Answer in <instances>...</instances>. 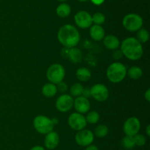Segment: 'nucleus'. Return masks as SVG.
Segmentation results:
<instances>
[{
	"instance_id": "7",
	"label": "nucleus",
	"mask_w": 150,
	"mask_h": 150,
	"mask_svg": "<svg viewBox=\"0 0 150 150\" xmlns=\"http://www.w3.org/2000/svg\"><path fill=\"white\" fill-rule=\"evenodd\" d=\"M91 96L96 101L103 102L106 101L109 96V91L105 85L98 83L90 88Z\"/></svg>"
},
{
	"instance_id": "16",
	"label": "nucleus",
	"mask_w": 150,
	"mask_h": 150,
	"mask_svg": "<svg viewBox=\"0 0 150 150\" xmlns=\"http://www.w3.org/2000/svg\"><path fill=\"white\" fill-rule=\"evenodd\" d=\"M89 28H90L89 29V35H90L92 39H93L95 41H103V39L105 37V30L102 27V26L94 24Z\"/></svg>"
},
{
	"instance_id": "37",
	"label": "nucleus",
	"mask_w": 150,
	"mask_h": 150,
	"mask_svg": "<svg viewBox=\"0 0 150 150\" xmlns=\"http://www.w3.org/2000/svg\"><path fill=\"white\" fill-rule=\"evenodd\" d=\"M150 125L148 124L147 126H146V135H147L148 137L150 136Z\"/></svg>"
},
{
	"instance_id": "11",
	"label": "nucleus",
	"mask_w": 150,
	"mask_h": 150,
	"mask_svg": "<svg viewBox=\"0 0 150 150\" xmlns=\"http://www.w3.org/2000/svg\"><path fill=\"white\" fill-rule=\"evenodd\" d=\"M73 102L74 99L73 96L69 94H63L57 98L56 101V107L61 113H67L73 108Z\"/></svg>"
},
{
	"instance_id": "8",
	"label": "nucleus",
	"mask_w": 150,
	"mask_h": 150,
	"mask_svg": "<svg viewBox=\"0 0 150 150\" xmlns=\"http://www.w3.org/2000/svg\"><path fill=\"white\" fill-rule=\"evenodd\" d=\"M95 139L94 133L91 130L87 129H83L77 131L75 135V141L79 146L86 147L93 143Z\"/></svg>"
},
{
	"instance_id": "24",
	"label": "nucleus",
	"mask_w": 150,
	"mask_h": 150,
	"mask_svg": "<svg viewBox=\"0 0 150 150\" xmlns=\"http://www.w3.org/2000/svg\"><path fill=\"white\" fill-rule=\"evenodd\" d=\"M83 86L80 82H76L73 84L70 88V93L71 96L78 97L81 96L82 92H83Z\"/></svg>"
},
{
	"instance_id": "21",
	"label": "nucleus",
	"mask_w": 150,
	"mask_h": 150,
	"mask_svg": "<svg viewBox=\"0 0 150 150\" xmlns=\"http://www.w3.org/2000/svg\"><path fill=\"white\" fill-rule=\"evenodd\" d=\"M127 75L132 79H139L143 75V71L139 66H132L127 71Z\"/></svg>"
},
{
	"instance_id": "30",
	"label": "nucleus",
	"mask_w": 150,
	"mask_h": 150,
	"mask_svg": "<svg viewBox=\"0 0 150 150\" xmlns=\"http://www.w3.org/2000/svg\"><path fill=\"white\" fill-rule=\"evenodd\" d=\"M112 57L114 59V60H120L121 58H122L123 57V54L122 52L121 49H115L114 50V51H113L112 53Z\"/></svg>"
},
{
	"instance_id": "29",
	"label": "nucleus",
	"mask_w": 150,
	"mask_h": 150,
	"mask_svg": "<svg viewBox=\"0 0 150 150\" xmlns=\"http://www.w3.org/2000/svg\"><path fill=\"white\" fill-rule=\"evenodd\" d=\"M57 91H59L60 93H64L67 92V89H68V86L67 85V84L65 83L64 82H60L59 83H58L57 85Z\"/></svg>"
},
{
	"instance_id": "22",
	"label": "nucleus",
	"mask_w": 150,
	"mask_h": 150,
	"mask_svg": "<svg viewBox=\"0 0 150 150\" xmlns=\"http://www.w3.org/2000/svg\"><path fill=\"white\" fill-rule=\"evenodd\" d=\"M136 39L141 44H145L147 42L149 39V33L147 29L145 28H141L140 29L137 31L136 33Z\"/></svg>"
},
{
	"instance_id": "28",
	"label": "nucleus",
	"mask_w": 150,
	"mask_h": 150,
	"mask_svg": "<svg viewBox=\"0 0 150 150\" xmlns=\"http://www.w3.org/2000/svg\"><path fill=\"white\" fill-rule=\"evenodd\" d=\"M134 138V141L135 144H136V146H143L146 144V138L145 135H144L143 134H136V135L133 136Z\"/></svg>"
},
{
	"instance_id": "3",
	"label": "nucleus",
	"mask_w": 150,
	"mask_h": 150,
	"mask_svg": "<svg viewBox=\"0 0 150 150\" xmlns=\"http://www.w3.org/2000/svg\"><path fill=\"white\" fill-rule=\"evenodd\" d=\"M127 76V69L123 63L114 62L108 66L106 70V76L112 83H120Z\"/></svg>"
},
{
	"instance_id": "20",
	"label": "nucleus",
	"mask_w": 150,
	"mask_h": 150,
	"mask_svg": "<svg viewBox=\"0 0 150 150\" xmlns=\"http://www.w3.org/2000/svg\"><path fill=\"white\" fill-rule=\"evenodd\" d=\"M57 16L60 18H67L71 13V7L67 3H61L56 9Z\"/></svg>"
},
{
	"instance_id": "2",
	"label": "nucleus",
	"mask_w": 150,
	"mask_h": 150,
	"mask_svg": "<svg viewBox=\"0 0 150 150\" xmlns=\"http://www.w3.org/2000/svg\"><path fill=\"white\" fill-rule=\"evenodd\" d=\"M120 46L123 56L127 57L128 60L133 61L138 60L142 57L144 54L142 44L133 37H129L123 40Z\"/></svg>"
},
{
	"instance_id": "35",
	"label": "nucleus",
	"mask_w": 150,
	"mask_h": 150,
	"mask_svg": "<svg viewBox=\"0 0 150 150\" xmlns=\"http://www.w3.org/2000/svg\"><path fill=\"white\" fill-rule=\"evenodd\" d=\"M91 1L95 5H101L103 3H104L105 0H91Z\"/></svg>"
},
{
	"instance_id": "6",
	"label": "nucleus",
	"mask_w": 150,
	"mask_h": 150,
	"mask_svg": "<svg viewBox=\"0 0 150 150\" xmlns=\"http://www.w3.org/2000/svg\"><path fill=\"white\" fill-rule=\"evenodd\" d=\"M143 19L136 13H129L126 15L122 20L125 29L129 32H137L143 26Z\"/></svg>"
},
{
	"instance_id": "33",
	"label": "nucleus",
	"mask_w": 150,
	"mask_h": 150,
	"mask_svg": "<svg viewBox=\"0 0 150 150\" xmlns=\"http://www.w3.org/2000/svg\"><path fill=\"white\" fill-rule=\"evenodd\" d=\"M85 150H99V149H98V147L97 146L93 145V144H90V145L86 146Z\"/></svg>"
},
{
	"instance_id": "32",
	"label": "nucleus",
	"mask_w": 150,
	"mask_h": 150,
	"mask_svg": "<svg viewBox=\"0 0 150 150\" xmlns=\"http://www.w3.org/2000/svg\"><path fill=\"white\" fill-rule=\"evenodd\" d=\"M68 52H69V49L66 48V47H64L63 49H62V51H61L62 56L64 58H67V57H68Z\"/></svg>"
},
{
	"instance_id": "18",
	"label": "nucleus",
	"mask_w": 150,
	"mask_h": 150,
	"mask_svg": "<svg viewBox=\"0 0 150 150\" xmlns=\"http://www.w3.org/2000/svg\"><path fill=\"white\" fill-rule=\"evenodd\" d=\"M76 78L81 82H87L92 77V73L87 68H79L76 72Z\"/></svg>"
},
{
	"instance_id": "27",
	"label": "nucleus",
	"mask_w": 150,
	"mask_h": 150,
	"mask_svg": "<svg viewBox=\"0 0 150 150\" xmlns=\"http://www.w3.org/2000/svg\"><path fill=\"white\" fill-rule=\"evenodd\" d=\"M92 24L96 25H102L105 21V16L103 13L100 12H97L93 16H92Z\"/></svg>"
},
{
	"instance_id": "39",
	"label": "nucleus",
	"mask_w": 150,
	"mask_h": 150,
	"mask_svg": "<svg viewBox=\"0 0 150 150\" xmlns=\"http://www.w3.org/2000/svg\"><path fill=\"white\" fill-rule=\"evenodd\" d=\"M57 1H61V2H63V1H67V0H57Z\"/></svg>"
},
{
	"instance_id": "31",
	"label": "nucleus",
	"mask_w": 150,
	"mask_h": 150,
	"mask_svg": "<svg viewBox=\"0 0 150 150\" xmlns=\"http://www.w3.org/2000/svg\"><path fill=\"white\" fill-rule=\"evenodd\" d=\"M81 96H82L85 97V98L89 99V97L91 96L90 89H89V88H83V92H82Z\"/></svg>"
},
{
	"instance_id": "38",
	"label": "nucleus",
	"mask_w": 150,
	"mask_h": 150,
	"mask_svg": "<svg viewBox=\"0 0 150 150\" xmlns=\"http://www.w3.org/2000/svg\"><path fill=\"white\" fill-rule=\"evenodd\" d=\"M79 1H81V2H84V1H87L88 0H78Z\"/></svg>"
},
{
	"instance_id": "12",
	"label": "nucleus",
	"mask_w": 150,
	"mask_h": 150,
	"mask_svg": "<svg viewBox=\"0 0 150 150\" xmlns=\"http://www.w3.org/2000/svg\"><path fill=\"white\" fill-rule=\"evenodd\" d=\"M74 21L78 27L81 29L89 28L92 24V16L90 13L85 10L77 12L74 16Z\"/></svg>"
},
{
	"instance_id": "13",
	"label": "nucleus",
	"mask_w": 150,
	"mask_h": 150,
	"mask_svg": "<svg viewBox=\"0 0 150 150\" xmlns=\"http://www.w3.org/2000/svg\"><path fill=\"white\" fill-rule=\"evenodd\" d=\"M73 107L76 109L77 113L84 114L90 110V101H89V99L80 96L76 97L74 99Z\"/></svg>"
},
{
	"instance_id": "5",
	"label": "nucleus",
	"mask_w": 150,
	"mask_h": 150,
	"mask_svg": "<svg viewBox=\"0 0 150 150\" xmlns=\"http://www.w3.org/2000/svg\"><path fill=\"white\" fill-rule=\"evenodd\" d=\"M47 79L50 82L57 85L62 82L65 76V69L59 63H54L48 67L46 72Z\"/></svg>"
},
{
	"instance_id": "1",
	"label": "nucleus",
	"mask_w": 150,
	"mask_h": 150,
	"mask_svg": "<svg viewBox=\"0 0 150 150\" xmlns=\"http://www.w3.org/2000/svg\"><path fill=\"white\" fill-rule=\"evenodd\" d=\"M57 38L63 46L70 49L79 44L81 36L76 26L71 24H64L59 29Z\"/></svg>"
},
{
	"instance_id": "19",
	"label": "nucleus",
	"mask_w": 150,
	"mask_h": 150,
	"mask_svg": "<svg viewBox=\"0 0 150 150\" xmlns=\"http://www.w3.org/2000/svg\"><path fill=\"white\" fill-rule=\"evenodd\" d=\"M57 85L51 82H48V83L45 84L42 88V95L45 96V97H54V96L57 94Z\"/></svg>"
},
{
	"instance_id": "36",
	"label": "nucleus",
	"mask_w": 150,
	"mask_h": 150,
	"mask_svg": "<svg viewBox=\"0 0 150 150\" xmlns=\"http://www.w3.org/2000/svg\"><path fill=\"white\" fill-rule=\"evenodd\" d=\"M30 150H46L45 147L42 146H35L32 147Z\"/></svg>"
},
{
	"instance_id": "9",
	"label": "nucleus",
	"mask_w": 150,
	"mask_h": 150,
	"mask_svg": "<svg viewBox=\"0 0 150 150\" xmlns=\"http://www.w3.org/2000/svg\"><path fill=\"white\" fill-rule=\"evenodd\" d=\"M67 122H68V125L70 126V127L76 131L85 129L87 125L85 116L83 114H81L77 112L70 115Z\"/></svg>"
},
{
	"instance_id": "4",
	"label": "nucleus",
	"mask_w": 150,
	"mask_h": 150,
	"mask_svg": "<svg viewBox=\"0 0 150 150\" xmlns=\"http://www.w3.org/2000/svg\"><path fill=\"white\" fill-rule=\"evenodd\" d=\"M54 125L52 119L43 115H38L33 121V126L35 130L42 135H46L54 130Z\"/></svg>"
},
{
	"instance_id": "25",
	"label": "nucleus",
	"mask_w": 150,
	"mask_h": 150,
	"mask_svg": "<svg viewBox=\"0 0 150 150\" xmlns=\"http://www.w3.org/2000/svg\"><path fill=\"white\" fill-rule=\"evenodd\" d=\"M108 134V127L105 124H100L95 128L94 135L100 138H105Z\"/></svg>"
},
{
	"instance_id": "34",
	"label": "nucleus",
	"mask_w": 150,
	"mask_h": 150,
	"mask_svg": "<svg viewBox=\"0 0 150 150\" xmlns=\"http://www.w3.org/2000/svg\"><path fill=\"white\" fill-rule=\"evenodd\" d=\"M144 98L148 102L150 101V89H147L144 93Z\"/></svg>"
},
{
	"instance_id": "23",
	"label": "nucleus",
	"mask_w": 150,
	"mask_h": 150,
	"mask_svg": "<svg viewBox=\"0 0 150 150\" xmlns=\"http://www.w3.org/2000/svg\"><path fill=\"white\" fill-rule=\"evenodd\" d=\"M121 144L123 146V148L128 150L133 149L136 146L133 136H129V135H125L122 138V140L121 141Z\"/></svg>"
},
{
	"instance_id": "17",
	"label": "nucleus",
	"mask_w": 150,
	"mask_h": 150,
	"mask_svg": "<svg viewBox=\"0 0 150 150\" xmlns=\"http://www.w3.org/2000/svg\"><path fill=\"white\" fill-rule=\"evenodd\" d=\"M67 58L73 63H79L81 62L83 58V54L81 51L76 47L69 49L68 57Z\"/></svg>"
},
{
	"instance_id": "14",
	"label": "nucleus",
	"mask_w": 150,
	"mask_h": 150,
	"mask_svg": "<svg viewBox=\"0 0 150 150\" xmlns=\"http://www.w3.org/2000/svg\"><path fill=\"white\" fill-rule=\"evenodd\" d=\"M59 144V135L54 130L45 135L44 138V145L47 149L53 150L57 148Z\"/></svg>"
},
{
	"instance_id": "26",
	"label": "nucleus",
	"mask_w": 150,
	"mask_h": 150,
	"mask_svg": "<svg viewBox=\"0 0 150 150\" xmlns=\"http://www.w3.org/2000/svg\"><path fill=\"white\" fill-rule=\"evenodd\" d=\"M86 122L91 124H95L100 120V114L95 110H91L87 113L86 117Z\"/></svg>"
},
{
	"instance_id": "10",
	"label": "nucleus",
	"mask_w": 150,
	"mask_h": 150,
	"mask_svg": "<svg viewBox=\"0 0 150 150\" xmlns=\"http://www.w3.org/2000/svg\"><path fill=\"white\" fill-rule=\"evenodd\" d=\"M141 129V122L138 118L135 116L128 118L123 125V131L125 135L134 136L139 133Z\"/></svg>"
},
{
	"instance_id": "15",
	"label": "nucleus",
	"mask_w": 150,
	"mask_h": 150,
	"mask_svg": "<svg viewBox=\"0 0 150 150\" xmlns=\"http://www.w3.org/2000/svg\"><path fill=\"white\" fill-rule=\"evenodd\" d=\"M103 41V44L106 49L109 50H115L119 49L120 46V41L117 36L112 34L105 35Z\"/></svg>"
}]
</instances>
